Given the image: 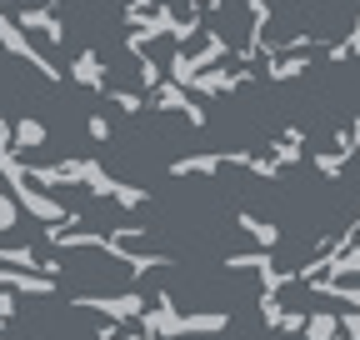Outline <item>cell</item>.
<instances>
[{
	"instance_id": "obj_1",
	"label": "cell",
	"mask_w": 360,
	"mask_h": 340,
	"mask_svg": "<svg viewBox=\"0 0 360 340\" xmlns=\"http://www.w3.org/2000/svg\"><path fill=\"white\" fill-rule=\"evenodd\" d=\"M75 306H80V310H101V315H110V320H141V315H146V301H141V295H80Z\"/></svg>"
},
{
	"instance_id": "obj_2",
	"label": "cell",
	"mask_w": 360,
	"mask_h": 340,
	"mask_svg": "<svg viewBox=\"0 0 360 340\" xmlns=\"http://www.w3.org/2000/svg\"><path fill=\"white\" fill-rule=\"evenodd\" d=\"M155 105L160 110H180V115H191V125H205V110L180 91V85H155Z\"/></svg>"
},
{
	"instance_id": "obj_3",
	"label": "cell",
	"mask_w": 360,
	"mask_h": 340,
	"mask_svg": "<svg viewBox=\"0 0 360 340\" xmlns=\"http://www.w3.org/2000/svg\"><path fill=\"white\" fill-rule=\"evenodd\" d=\"M70 75H75L80 85H90V91H105V75H101V60L90 55V51H85V55L75 60V70H70Z\"/></svg>"
},
{
	"instance_id": "obj_4",
	"label": "cell",
	"mask_w": 360,
	"mask_h": 340,
	"mask_svg": "<svg viewBox=\"0 0 360 340\" xmlns=\"http://www.w3.org/2000/svg\"><path fill=\"white\" fill-rule=\"evenodd\" d=\"M35 145H45V125H40V120H20V125H15V145H11V150L20 155V150H35Z\"/></svg>"
},
{
	"instance_id": "obj_5",
	"label": "cell",
	"mask_w": 360,
	"mask_h": 340,
	"mask_svg": "<svg viewBox=\"0 0 360 340\" xmlns=\"http://www.w3.org/2000/svg\"><path fill=\"white\" fill-rule=\"evenodd\" d=\"M240 230H245L260 250H270V245L281 240V230H276V225H265V221H255V216H240Z\"/></svg>"
},
{
	"instance_id": "obj_6",
	"label": "cell",
	"mask_w": 360,
	"mask_h": 340,
	"mask_svg": "<svg viewBox=\"0 0 360 340\" xmlns=\"http://www.w3.org/2000/svg\"><path fill=\"white\" fill-rule=\"evenodd\" d=\"M321 261H326V270L330 275H360V250H340V255H321Z\"/></svg>"
},
{
	"instance_id": "obj_7",
	"label": "cell",
	"mask_w": 360,
	"mask_h": 340,
	"mask_svg": "<svg viewBox=\"0 0 360 340\" xmlns=\"http://www.w3.org/2000/svg\"><path fill=\"white\" fill-rule=\"evenodd\" d=\"M335 330H340V320H335V315H326V310L305 315V335H310V340H335Z\"/></svg>"
},
{
	"instance_id": "obj_8",
	"label": "cell",
	"mask_w": 360,
	"mask_h": 340,
	"mask_svg": "<svg viewBox=\"0 0 360 340\" xmlns=\"http://www.w3.org/2000/svg\"><path fill=\"white\" fill-rule=\"evenodd\" d=\"M310 290H321V295H335V301H345V306H355L360 310V285H330V280H305Z\"/></svg>"
},
{
	"instance_id": "obj_9",
	"label": "cell",
	"mask_w": 360,
	"mask_h": 340,
	"mask_svg": "<svg viewBox=\"0 0 360 340\" xmlns=\"http://www.w3.org/2000/svg\"><path fill=\"white\" fill-rule=\"evenodd\" d=\"M300 70H310V65H305V60H270L265 75H270V80H295Z\"/></svg>"
},
{
	"instance_id": "obj_10",
	"label": "cell",
	"mask_w": 360,
	"mask_h": 340,
	"mask_svg": "<svg viewBox=\"0 0 360 340\" xmlns=\"http://www.w3.org/2000/svg\"><path fill=\"white\" fill-rule=\"evenodd\" d=\"M141 85H146V91H155V85H160V65L146 60V55H141Z\"/></svg>"
},
{
	"instance_id": "obj_11",
	"label": "cell",
	"mask_w": 360,
	"mask_h": 340,
	"mask_svg": "<svg viewBox=\"0 0 360 340\" xmlns=\"http://www.w3.org/2000/svg\"><path fill=\"white\" fill-rule=\"evenodd\" d=\"M0 230H15V205L6 200V190H0Z\"/></svg>"
},
{
	"instance_id": "obj_12",
	"label": "cell",
	"mask_w": 360,
	"mask_h": 340,
	"mask_svg": "<svg viewBox=\"0 0 360 340\" xmlns=\"http://www.w3.org/2000/svg\"><path fill=\"white\" fill-rule=\"evenodd\" d=\"M90 136H96V140H110V120L96 115V120H90Z\"/></svg>"
},
{
	"instance_id": "obj_13",
	"label": "cell",
	"mask_w": 360,
	"mask_h": 340,
	"mask_svg": "<svg viewBox=\"0 0 360 340\" xmlns=\"http://www.w3.org/2000/svg\"><path fill=\"white\" fill-rule=\"evenodd\" d=\"M195 6H215V0H195Z\"/></svg>"
}]
</instances>
